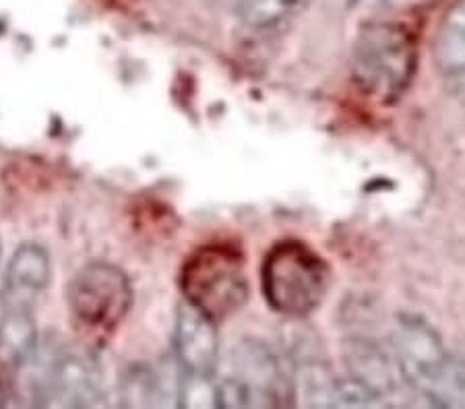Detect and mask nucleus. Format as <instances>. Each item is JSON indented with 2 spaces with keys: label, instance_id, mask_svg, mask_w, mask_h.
Masks as SVG:
<instances>
[{
  "label": "nucleus",
  "instance_id": "7ed1b4c3",
  "mask_svg": "<svg viewBox=\"0 0 465 409\" xmlns=\"http://www.w3.org/2000/svg\"><path fill=\"white\" fill-rule=\"evenodd\" d=\"M180 289L184 302L215 323L232 316L249 297L242 250L228 242L197 248L180 269Z\"/></svg>",
  "mask_w": 465,
  "mask_h": 409
},
{
  "label": "nucleus",
  "instance_id": "f8f14e48",
  "mask_svg": "<svg viewBox=\"0 0 465 409\" xmlns=\"http://www.w3.org/2000/svg\"><path fill=\"white\" fill-rule=\"evenodd\" d=\"M434 61L445 74L465 71V0H455L434 37Z\"/></svg>",
  "mask_w": 465,
  "mask_h": 409
},
{
  "label": "nucleus",
  "instance_id": "1a4fd4ad",
  "mask_svg": "<svg viewBox=\"0 0 465 409\" xmlns=\"http://www.w3.org/2000/svg\"><path fill=\"white\" fill-rule=\"evenodd\" d=\"M50 281V255L35 242H25L15 250L5 275V289L11 307L32 304Z\"/></svg>",
  "mask_w": 465,
  "mask_h": 409
},
{
  "label": "nucleus",
  "instance_id": "423d86ee",
  "mask_svg": "<svg viewBox=\"0 0 465 409\" xmlns=\"http://www.w3.org/2000/svg\"><path fill=\"white\" fill-rule=\"evenodd\" d=\"M391 358L400 378L426 401L453 355L429 323L403 315L391 331Z\"/></svg>",
  "mask_w": 465,
  "mask_h": 409
},
{
  "label": "nucleus",
  "instance_id": "39448f33",
  "mask_svg": "<svg viewBox=\"0 0 465 409\" xmlns=\"http://www.w3.org/2000/svg\"><path fill=\"white\" fill-rule=\"evenodd\" d=\"M66 300L77 326L102 335L123 323L133 304V287L116 265L92 263L74 275Z\"/></svg>",
  "mask_w": 465,
  "mask_h": 409
},
{
  "label": "nucleus",
  "instance_id": "ddd939ff",
  "mask_svg": "<svg viewBox=\"0 0 465 409\" xmlns=\"http://www.w3.org/2000/svg\"><path fill=\"white\" fill-rule=\"evenodd\" d=\"M311 0H240V17L249 27L265 29L302 11Z\"/></svg>",
  "mask_w": 465,
  "mask_h": 409
},
{
  "label": "nucleus",
  "instance_id": "0eeeda50",
  "mask_svg": "<svg viewBox=\"0 0 465 409\" xmlns=\"http://www.w3.org/2000/svg\"><path fill=\"white\" fill-rule=\"evenodd\" d=\"M106 399L100 364L85 352L60 355L44 386V405L95 407Z\"/></svg>",
  "mask_w": 465,
  "mask_h": 409
},
{
  "label": "nucleus",
  "instance_id": "4468645a",
  "mask_svg": "<svg viewBox=\"0 0 465 409\" xmlns=\"http://www.w3.org/2000/svg\"><path fill=\"white\" fill-rule=\"evenodd\" d=\"M430 3L432 0H381V5H385L391 11H416Z\"/></svg>",
  "mask_w": 465,
  "mask_h": 409
},
{
  "label": "nucleus",
  "instance_id": "9b49d317",
  "mask_svg": "<svg viewBox=\"0 0 465 409\" xmlns=\"http://www.w3.org/2000/svg\"><path fill=\"white\" fill-rule=\"evenodd\" d=\"M37 329L27 307H11L0 318V362L21 366L35 352Z\"/></svg>",
  "mask_w": 465,
  "mask_h": 409
},
{
  "label": "nucleus",
  "instance_id": "f03ea898",
  "mask_svg": "<svg viewBox=\"0 0 465 409\" xmlns=\"http://www.w3.org/2000/svg\"><path fill=\"white\" fill-rule=\"evenodd\" d=\"M329 284L331 269L325 258L300 240L277 242L262 260V296L277 315L311 316L325 300Z\"/></svg>",
  "mask_w": 465,
  "mask_h": 409
},
{
  "label": "nucleus",
  "instance_id": "f257e3e1",
  "mask_svg": "<svg viewBox=\"0 0 465 409\" xmlns=\"http://www.w3.org/2000/svg\"><path fill=\"white\" fill-rule=\"evenodd\" d=\"M418 64L416 37L395 21H369L351 50V81L366 100L391 106L411 85Z\"/></svg>",
  "mask_w": 465,
  "mask_h": 409
},
{
  "label": "nucleus",
  "instance_id": "6e6552de",
  "mask_svg": "<svg viewBox=\"0 0 465 409\" xmlns=\"http://www.w3.org/2000/svg\"><path fill=\"white\" fill-rule=\"evenodd\" d=\"M174 354L180 375L215 376L220 362L217 323L184 300L176 312Z\"/></svg>",
  "mask_w": 465,
  "mask_h": 409
},
{
  "label": "nucleus",
  "instance_id": "9d476101",
  "mask_svg": "<svg viewBox=\"0 0 465 409\" xmlns=\"http://www.w3.org/2000/svg\"><path fill=\"white\" fill-rule=\"evenodd\" d=\"M348 362L351 378L369 386L387 404V397L393 393L397 375H400L391 355L372 339L356 337L348 341Z\"/></svg>",
  "mask_w": 465,
  "mask_h": 409
},
{
  "label": "nucleus",
  "instance_id": "20e7f679",
  "mask_svg": "<svg viewBox=\"0 0 465 409\" xmlns=\"http://www.w3.org/2000/svg\"><path fill=\"white\" fill-rule=\"evenodd\" d=\"M290 395L292 385L272 349L257 339L234 346L217 381V407H280Z\"/></svg>",
  "mask_w": 465,
  "mask_h": 409
}]
</instances>
